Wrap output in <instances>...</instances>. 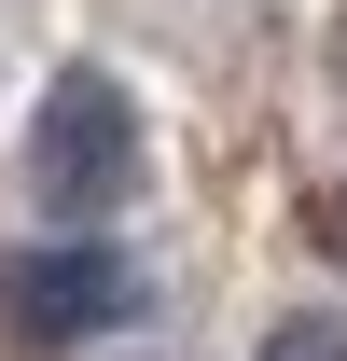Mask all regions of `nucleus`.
<instances>
[{
  "label": "nucleus",
  "instance_id": "1",
  "mask_svg": "<svg viewBox=\"0 0 347 361\" xmlns=\"http://www.w3.org/2000/svg\"><path fill=\"white\" fill-rule=\"evenodd\" d=\"M126 180H139V97L111 84V70H56L42 111H28V195H42L70 236H97L126 209Z\"/></svg>",
  "mask_w": 347,
  "mask_h": 361
},
{
  "label": "nucleus",
  "instance_id": "2",
  "mask_svg": "<svg viewBox=\"0 0 347 361\" xmlns=\"http://www.w3.org/2000/svg\"><path fill=\"white\" fill-rule=\"evenodd\" d=\"M139 306V278L111 236H56V250H14L0 264V319H14V348H84L111 319Z\"/></svg>",
  "mask_w": 347,
  "mask_h": 361
},
{
  "label": "nucleus",
  "instance_id": "3",
  "mask_svg": "<svg viewBox=\"0 0 347 361\" xmlns=\"http://www.w3.org/2000/svg\"><path fill=\"white\" fill-rule=\"evenodd\" d=\"M264 361H347V319H278Z\"/></svg>",
  "mask_w": 347,
  "mask_h": 361
}]
</instances>
